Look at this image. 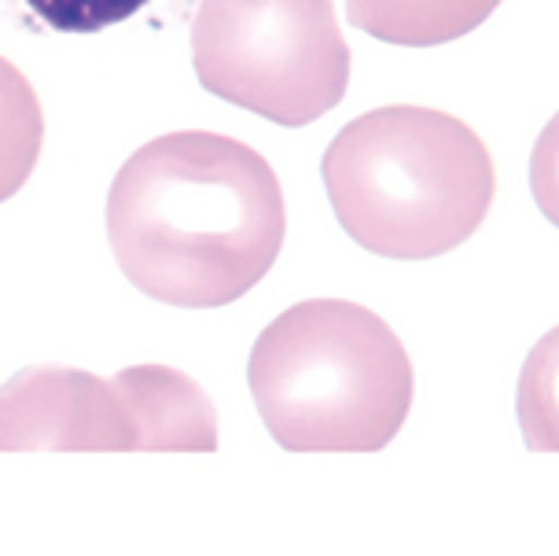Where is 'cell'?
<instances>
[{
	"label": "cell",
	"mask_w": 559,
	"mask_h": 556,
	"mask_svg": "<svg viewBox=\"0 0 559 556\" xmlns=\"http://www.w3.org/2000/svg\"><path fill=\"white\" fill-rule=\"evenodd\" d=\"M324 188L338 225L365 251L427 262L467 244L497 196L483 137L435 107H376L328 144Z\"/></svg>",
	"instance_id": "2"
},
{
	"label": "cell",
	"mask_w": 559,
	"mask_h": 556,
	"mask_svg": "<svg viewBox=\"0 0 559 556\" xmlns=\"http://www.w3.org/2000/svg\"><path fill=\"white\" fill-rule=\"evenodd\" d=\"M497 4L501 0H346V15L376 42L435 48L478 29Z\"/></svg>",
	"instance_id": "7"
},
{
	"label": "cell",
	"mask_w": 559,
	"mask_h": 556,
	"mask_svg": "<svg viewBox=\"0 0 559 556\" xmlns=\"http://www.w3.org/2000/svg\"><path fill=\"white\" fill-rule=\"evenodd\" d=\"M147 0H26V8L59 34H96L136 15Z\"/></svg>",
	"instance_id": "9"
},
{
	"label": "cell",
	"mask_w": 559,
	"mask_h": 556,
	"mask_svg": "<svg viewBox=\"0 0 559 556\" xmlns=\"http://www.w3.org/2000/svg\"><path fill=\"white\" fill-rule=\"evenodd\" d=\"M247 383L269 435L292 453H379L416 391L391 324L346 299H306L265 324Z\"/></svg>",
	"instance_id": "3"
},
{
	"label": "cell",
	"mask_w": 559,
	"mask_h": 556,
	"mask_svg": "<svg viewBox=\"0 0 559 556\" xmlns=\"http://www.w3.org/2000/svg\"><path fill=\"white\" fill-rule=\"evenodd\" d=\"M136 416L115 380L34 365L0 387V453H133Z\"/></svg>",
	"instance_id": "5"
},
{
	"label": "cell",
	"mask_w": 559,
	"mask_h": 556,
	"mask_svg": "<svg viewBox=\"0 0 559 556\" xmlns=\"http://www.w3.org/2000/svg\"><path fill=\"white\" fill-rule=\"evenodd\" d=\"M140 428V453H214L217 413L192 376L169 365H129L115 376Z\"/></svg>",
	"instance_id": "6"
},
{
	"label": "cell",
	"mask_w": 559,
	"mask_h": 556,
	"mask_svg": "<svg viewBox=\"0 0 559 556\" xmlns=\"http://www.w3.org/2000/svg\"><path fill=\"white\" fill-rule=\"evenodd\" d=\"M287 236L273 166L236 137L181 129L136 147L107 192V240L147 299L214 310L273 270Z\"/></svg>",
	"instance_id": "1"
},
{
	"label": "cell",
	"mask_w": 559,
	"mask_h": 556,
	"mask_svg": "<svg viewBox=\"0 0 559 556\" xmlns=\"http://www.w3.org/2000/svg\"><path fill=\"white\" fill-rule=\"evenodd\" d=\"M45 144V111L37 88L12 59L0 56V203L23 192Z\"/></svg>",
	"instance_id": "8"
},
{
	"label": "cell",
	"mask_w": 559,
	"mask_h": 556,
	"mask_svg": "<svg viewBox=\"0 0 559 556\" xmlns=\"http://www.w3.org/2000/svg\"><path fill=\"white\" fill-rule=\"evenodd\" d=\"M192 63L206 93L276 126L317 122L349 85L332 0H199Z\"/></svg>",
	"instance_id": "4"
}]
</instances>
